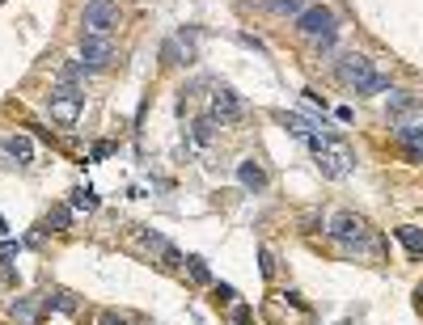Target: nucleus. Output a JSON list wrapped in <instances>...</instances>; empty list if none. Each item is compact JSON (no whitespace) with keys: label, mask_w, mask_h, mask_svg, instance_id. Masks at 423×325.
<instances>
[{"label":"nucleus","mask_w":423,"mask_h":325,"mask_svg":"<svg viewBox=\"0 0 423 325\" xmlns=\"http://www.w3.org/2000/svg\"><path fill=\"white\" fill-rule=\"evenodd\" d=\"M237 182L250 194H262V190H267V169H262L258 160H241V165H237Z\"/></svg>","instance_id":"nucleus-9"},{"label":"nucleus","mask_w":423,"mask_h":325,"mask_svg":"<svg viewBox=\"0 0 423 325\" xmlns=\"http://www.w3.org/2000/svg\"><path fill=\"white\" fill-rule=\"evenodd\" d=\"M254 5H262V9H271V13H280V17H301L309 5L305 0H254Z\"/></svg>","instance_id":"nucleus-14"},{"label":"nucleus","mask_w":423,"mask_h":325,"mask_svg":"<svg viewBox=\"0 0 423 325\" xmlns=\"http://www.w3.org/2000/svg\"><path fill=\"white\" fill-rule=\"evenodd\" d=\"M216 300H225V304H229V300H237V292H233L229 283H216Z\"/></svg>","instance_id":"nucleus-28"},{"label":"nucleus","mask_w":423,"mask_h":325,"mask_svg":"<svg viewBox=\"0 0 423 325\" xmlns=\"http://www.w3.org/2000/svg\"><path fill=\"white\" fill-rule=\"evenodd\" d=\"M317 169H322V178H347V174L356 169V152H351L343 140L326 135L322 148H317Z\"/></svg>","instance_id":"nucleus-2"},{"label":"nucleus","mask_w":423,"mask_h":325,"mask_svg":"<svg viewBox=\"0 0 423 325\" xmlns=\"http://www.w3.org/2000/svg\"><path fill=\"white\" fill-rule=\"evenodd\" d=\"M415 308H419V312H423V283H419V288H415Z\"/></svg>","instance_id":"nucleus-31"},{"label":"nucleus","mask_w":423,"mask_h":325,"mask_svg":"<svg viewBox=\"0 0 423 325\" xmlns=\"http://www.w3.org/2000/svg\"><path fill=\"white\" fill-rule=\"evenodd\" d=\"M47 304H51V308H60V312H77V300H68V292H51Z\"/></svg>","instance_id":"nucleus-24"},{"label":"nucleus","mask_w":423,"mask_h":325,"mask_svg":"<svg viewBox=\"0 0 423 325\" xmlns=\"http://www.w3.org/2000/svg\"><path fill=\"white\" fill-rule=\"evenodd\" d=\"M0 258H17V241H0Z\"/></svg>","instance_id":"nucleus-30"},{"label":"nucleus","mask_w":423,"mask_h":325,"mask_svg":"<svg viewBox=\"0 0 423 325\" xmlns=\"http://www.w3.org/2000/svg\"><path fill=\"white\" fill-rule=\"evenodd\" d=\"M136 237H140V245H144V249H152V253H166V249H170V241H166L161 233H148V228H140Z\"/></svg>","instance_id":"nucleus-21"},{"label":"nucleus","mask_w":423,"mask_h":325,"mask_svg":"<svg viewBox=\"0 0 423 325\" xmlns=\"http://www.w3.org/2000/svg\"><path fill=\"white\" fill-rule=\"evenodd\" d=\"M161 258H166V266H182V253H178V249H174V245H170V249H166V253H161Z\"/></svg>","instance_id":"nucleus-29"},{"label":"nucleus","mask_w":423,"mask_h":325,"mask_svg":"<svg viewBox=\"0 0 423 325\" xmlns=\"http://www.w3.org/2000/svg\"><path fill=\"white\" fill-rule=\"evenodd\" d=\"M68 207H72V211H85V215L97 211V190H93V186H77L72 199H68Z\"/></svg>","instance_id":"nucleus-16"},{"label":"nucleus","mask_w":423,"mask_h":325,"mask_svg":"<svg viewBox=\"0 0 423 325\" xmlns=\"http://www.w3.org/2000/svg\"><path fill=\"white\" fill-rule=\"evenodd\" d=\"M161 60H166V64H191V51H182L178 38H170V42L161 47Z\"/></svg>","instance_id":"nucleus-20"},{"label":"nucleus","mask_w":423,"mask_h":325,"mask_svg":"<svg viewBox=\"0 0 423 325\" xmlns=\"http://www.w3.org/2000/svg\"><path fill=\"white\" fill-rule=\"evenodd\" d=\"M280 123H284L292 135H301V140H309V135H313V123H309V119H301V115H280Z\"/></svg>","instance_id":"nucleus-19"},{"label":"nucleus","mask_w":423,"mask_h":325,"mask_svg":"<svg viewBox=\"0 0 423 325\" xmlns=\"http://www.w3.org/2000/svg\"><path fill=\"white\" fill-rule=\"evenodd\" d=\"M398 144H402V152H406L410 160H423V123L398 127Z\"/></svg>","instance_id":"nucleus-10"},{"label":"nucleus","mask_w":423,"mask_h":325,"mask_svg":"<svg viewBox=\"0 0 423 325\" xmlns=\"http://www.w3.org/2000/svg\"><path fill=\"white\" fill-rule=\"evenodd\" d=\"M0 233H9V224H5V215H0Z\"/></svg>","instance_id":"nucleus-32"},{"label":"nucleus","mask_w":423,"mask_h":325,"mask_svg":"<svg viewBox=\"0 0 423 325\" xmlns=\"http://www.w3.org/2000/svg\"><path fill=\"white\" fill-rule=\"evenodd\" d=\"M5 152L17 160V165H34V144H30V135H9V140H5Z\"/></svg>","instance_id":"nucleus-11"},{"label":"nucleus","mask_w":423,"mask_h":325,"mask_svg":"<svg viewBox=\"0 0 423 325\" xmlns=\"http://www.w3.org/2000/svg\"><path fill=\"white\" fill-rule=\"evenodd\" d=\"M241 115H246V106H241V97L233 89H216V93H212V119H216L221 127L241 123Z\"/></svg>","instance_id":"nucleus-7"},{"label":"nucleus","mask_w":423,"mask_h":325,"mask_svg":"<svg viewBox=\"0 0 423 325\" xmlns=\"http://www.w3.org/2000/svg\"><path fill=\"white\" fill-rule=\"evenodd\" d=\"M115 60V42L111 38H102V34H81V64L85 68H106Z\"/></svg>","instance_id":"nucleus-6"},{"label":"nucleus","mask_w":423,"mask_h":325,"mask_svg":"<svg viewBox=\"0 0 423 325\" xmlns=\"http://www.w3.org/2000/svg\"><path fill=\"white\" fill-rule=\"evenodd\" d=\"M42 224H47V233H68V228H72V207H68V203H60V207H51Z\"/></svg>","instance_id":"nucleus-13"},{"label":"nucleus","mask_w":423,"mask_h":325,"mask_svg":"<svg viewBox=\"0 0 423 325\" xmlns=\"http://www.w3.org/2000/svg\"><path fill=\"white\" fill-rule=\"evenodd\" d=\"M419 97L415 93H402V89H390V115L394 119H402V115H410V110H419Z\"/></svg>","instance_id":"nucleus-12"},{"label":"nucleus","mask_w":423,"mask_h":325,"mask_svg":"<svg viewBox=\"0 0 423 325\" xmlns=\"http://www.w3.org/2000/svg\"><path fill=\"white\" fill-rule=\"evenodd\" d=\"M97 325H131V321H127V317H115V312H102Z\"/></svg>","instance_id":"nucleus-27"},{"label":"nucleus","mask_w":423,"mask_h":325,"mask_svg":"<svg viewBox=\"0 0 423 325\" xmlns=\"http://www.w3.org/2000/svg\"><path fill=\"white\" fill-rule=\"evenodd\" d=\"M258 270H262V279H276V253L267 245L258 249Z\"/></svg>","instance_id":"nucleus-23"},{"label":"nucleus","mask_w":423,"mask_h":325,"mask_svg":"<svg viewBox=\"0 0 423 325\" xmlns=\"http://www.w3.org/2000/svg\"><path fill=\"white\" fill-rule=\"evenodd\" d=\"M102 156H111V144H106V140H97V144L89 148V160H102Z\"/></svg>","instance_id":"nucleus-26"},{"label":"nucleus","mask_w":423,"mask_h":325,"mask_svg":"<svg viewBox=\"0 0 423 325\" xmlns=\"http://www.w3.org/2000/svg\"><path fill=\"white\" fill-rule=\"evenodd\" d=\"M191 135H195L199 148H207L212 140H216V119H195V123H191Z\"/></svg>","instance_id":"nucleus-17"},{"label":"nucleus","mask_w":423,"mask_h":325,"mask_svg":"<svg viewBox=\"0 0 423 325\" xmlns=\"http://www.w3.org/2000/svg\"><path fill=\"white\" fill-rule=\"evenodd\" d=\"M296 30L322 42V38H335V30H339V26H335V13H330L326 5H309V9L296 17Z\"/></svg>","instance_id":"nucleus-5"},{"label":"nucleus","mask_w":423,"mask_h":325,"mask_svg":"<svg viewBox=\"0 0 423 325\" xmlns=\"http://www.w3.org/2000/svg\"><path fill=\"white\" fill-rule=\"evenodd\" d=\"M81 110H85V89H81V85L60 81L56 89H51V119H56V123L72 127V123L81 119Z\"/></svg>","instance_id":"nucleus-3"},{"label":"nucleus","mask_w":423,"mask_h":325,"mask_svg":"<svg viewBox=\"0 0 423 325\" xmlns=\"http://www.w3.org/2000/svg\"><path fill=\"white\" fill-rule=\"evenodd\" d=\"M390 89V76H381V72H373V76H368L356 93H364V97H373V93H385Z\"/></svg>","instance_id":"nucleus-22"},{"label":"nucleus","mask_w":423,"mask_h":325,"mask_svg":"<svg viewBox=\"0 0 423 325\" xmlns=\"http://www.w3.org/2000/svg\"><path fill=\"white\" fill-rule=\"evenodd\" d=\"M186 275H191V283H212V270H207V262L195 253V258H186Z\"/></svg>","instance_id":"nucleus-18"},{"label":"nucleus","mask_w":423,"mask_h":325,"mask_svg":"<svg viewBox=\"0 0 423 325\" xmlns=\"http://www.w3.org/2000/svg\"><path fill=\"white\" fill-rule=\"evenodd\" d=\"M368 76H373V60L368 56H360V51H347V56H339V81L343 85H364Z\"/></svg>","instance_id":"nucleus-8"},{"label":"nucleus","mask_w":423,"mask_h":325,"mask_svg":"<svg viewBox=\"0 0 423 325\" xmlns=\"http://www.w3.org/2000/svg\"><path fill=\"white\" fill-rule=\"evenodd\" d=\"M330 237L347 249V253H373V237H368V224L351 211H339L330 220Z\"/></svg>","instance_id":"nucleus-1"},{"label":"nucleus","mask_w":423,"mask_h":325,"mask_svg":"<svg viewBox=\"0 0 423 325\" xmlns=\"http://www.w3.org/2000/svg\"><path fill=\"white\" fill-rule=\"evenodd\" d=\"M394 237L410 258H423V228H394Z\"/></svg>","instance_id":"nucleus-15"},{"label":"nucleus","mask_w":423,"mask_h":325,"mask_svg":"<svg viewBox=\"0 0 423 325\" xmlns=\"http://www.w3.org/2000/svg\"><path fill=\"white\" fill-rule=\"evenodd\" d=\"M233 325H254V308L250 304H237L233 308Z\"/></svg>","instance_id":"nucleus-25"},{"label":"nucleus","mask_w":423,"mask_h":325,"mask_svg":"<svg viewBox=\"0 0 423 325\" xmlns=\"http://www.w3.org/2000/svg\"><path fill=\"white\" fill-rule=\"evenodd\" d=\"M85 34H102V38H111V30L119 26V0H85Z\"/></svg>","instance_id":"nucleus-4"}]
</instances>
